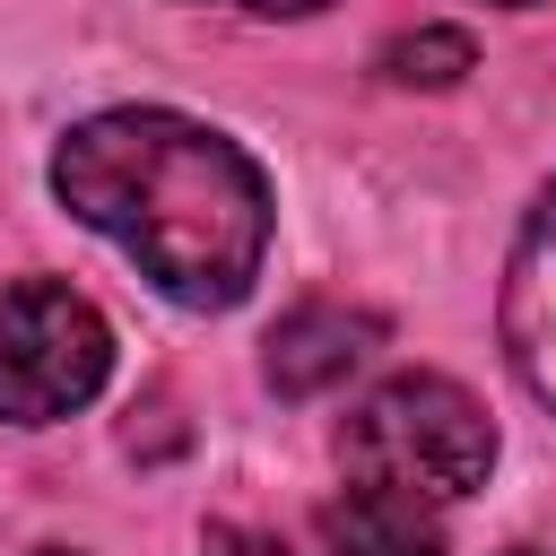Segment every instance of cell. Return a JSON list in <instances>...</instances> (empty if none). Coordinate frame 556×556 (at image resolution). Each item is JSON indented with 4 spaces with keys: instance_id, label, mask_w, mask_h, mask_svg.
Listing matches in <instances>:
<instances>
[{
    "instance_id": "6da1fadb",
    "label": "cell",
    "mask_w": 556,
    "mask_h": 556,
    "mask_svg": "<svg viewBox=\"0 0 556 556\" xmlns=\"http://www.w3.org/2000/svg\"><path fill=\"white\" fill-rule=\"evenodd\" d=\"M52 191L78 226L122 243L139 278L191 313H226L252 295L269 252V174L174 104H113L61 130Z\"/></svg>"
},
{
    "instance_id": "7a4b0ae2",
    "label": "cell",
    "mask_w": 556,
    "mask_h": 556,
    "mask_svg": "<svg viewBox=\"0 0 556 556\" xmlns=\"http://www.w3.org/2000/svg\"><path fill=\"white\" fill-rule=\"evenodd\" d=\"M339 460L356 486H400L417 504H460L495 469V417L452 374H391L356 400Z\"/></svg>"
},
{
    "instance_id": "3957f363",
    "label": "cell",
    "mask_w": 556,
    "mask_h": 556,
    "mask_svg": "<svg viewBox=\"0 0 556 556\" xmlns=\"http://www.w3.org/2000/svg\"><path fill=\"white\" fill-rule=\"evenodd\" d=\"M113 374L104 313L61 278H17L0 295V426H52L87 408Z\"/></svg>"
},
{
    "instance_id": "277c9868",
    "label": "cell",
    "mask_w": 556,
    "mask_h": 556,
    "mask_svg": "<svg viewBox=\"0 0 556 556\" xmlns=\"http://www.w3.org/2000/svg\"><path fill=\"white\" fill-rule=\"evenodd\" d=\"M504 356L521 391L556 417V182L530 200L513 261H504Z\"/></svg>"
},
{
    "instance_id": "5b68a950",
    "label": "cell",
    "mask_w": 556,
    "mask_h": 556,
    "mask_svg": "<svg viewBox=\"0 0 556 556\" xmlns=\"http://www.w3.org/2000/svg\"><path fill=\"white\" fill-rule=\"evenodd\" d=\"M374 339H382V321H374V313L313 295V304H295V313L269 330V356H261V365H269V391H287V400H313V391L348 382V374L374 356Z\"/></svg>"
},
{
    "instance_id": "8992f818",
    "label": "cell",
    "mask_w": 556,
    "mask_h": 556,
    "mask_svg": "<svg viewBox=\"0 0 556 556\" xmlns=\"http://www.w3.org/2000/svg\"><path fill=\"white\" fill-rule=\"evenodd\" d=\"M321 547L330 556H443V521L434 504L400 486H348L321 504Z\"/></svg>"
},
{
    "instance_id": "52a82bcc",
    "label": "cell",
    "mask_w": 556,
    "mask_h": 556,
    "mask_svg": "<svg viewBox=\"0 0 556 556\" xmlns=\"http://www.w3.org/2000/svg\"><path fill=\"white\" fill-rule=\"evenodd\" d=\"M460 70H478V43L460 26H417V35L382 43V78L391 87H452Z\"/></svg>"
},
{
    "instance_id": "ba28073f",
    "label": "cell",
    "mask_w": 556,
    "mask_h": 556,
    "mask_svg": "<svg viewBox=\"0 0 556 556\" xmlns=\"http://www.w3.org/2000/svg\"><path fill=\"white\" fill-rule=\"evenodd\" d=\"M200 556H287L278 539H261V530H235V521H217L208 539H200Z\"/></svg>"
},
{
    "instance_id": "9c48e42d",
    "label": "cell",
    "mask_w": 556,
    "mask_h": 556,
    "mask_svg": "<svg viewBox=\"0 0 556 556\" xmlns=\"http://www.w3.org/2000/svg\"><path fill=\"white\" fill-rule=\"evenodd\" d=\"M226 9H243V17H304V9H321V0H226Z\"/></svg>"
},
{
    "instance_id": "30bf717a",
    "label": "cell",
    "mask_w": 556,
    "mask_h": 556,
    "mask_svg": "<svg viewBox=\"0 0 556 556\" xmlns=\"http://www.w3.org/2000/svg\"><path fill=\"white\" fill-rule=\"evenodd\" d=\"M43 556H70V547H43Z\"/></svg>"
},
{
    "instance_id": "8fae6325",
    "label": "cell",
    "mask_w": 556,
    "mask_h": 556,
    "mask_svg": "<svg viewBox=\"0 0 556 556\" xmlns=\"http://www.w3.org/2000/svg\"><path fill=\"white\" fill-rule=\"evenodd\" d=\"M513 556H530V547H513Z\"/></svg>"
}]
</instances>
